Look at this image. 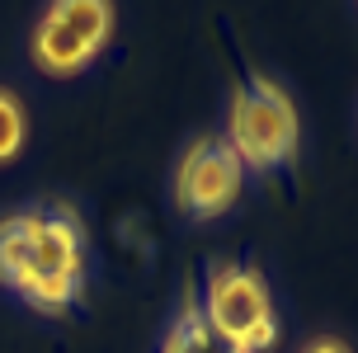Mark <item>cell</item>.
Instances as JSON below:
<instances>
[{
  "instance_id": "cell-1",
  "label": "cell",
  "mask_w": 358,
  "mask_h": 353,
  "mask_svg": "<svg viewBox=\"0 0 358 353\" xmlns=\"http://www.w3.org/2000/svg\"><path fill=\"white\" fill-rule=\"evenodd\" d=\"M24 217H29V264H24L15 292L43 311H62L80 292V264H85L80 226L62 208H38Z\"/></svg>"
},
{
  "instance_id": "cell-2",
  "label": "cell",
  "mask_w": 358,
  "mask_h": 353,
  "mask_svg": "<svg viewBox=\"0 0 358 353\" xmlns=\"http://www.w3.org/2000/svg\"><path fill=\"white\" fill-rule=\"evenodd\" d=\"M227 146L241 156L245 170H278L297 151V108H292V99L273 80L250 75L231 104Z\"/></svg>"
},
{
  "instance_id": "cell-3",
  "label": "cell",
  "mask_w": 358,
  "mask_h": 353,
  "mask_svg": "<svg viewBox=\"0 0 358 353\" xmlns=\"http://www.w3.org/2000/svg\"><path fill=\"white\" fill-rule=\"evenodd\" d=\"M208 325L217 335L236 344L241 353L268 349L278 335V320H273V301H268L264 278L245 264H213L208 273V297L198 306Z\"/></svg>"
},
{
  "instance_id": "cell-4",
  "label": "cell",
  "mask_w": 358,
  "mask_h": 353,
  "mask_svg": "<svg viewBox=\"0 0 358 353\" xmlns=\"http://www.w3.org/2000/svg\"><path fill=\"white\" fill-rule=\"evenodd\" d=\"M113 34V10L104 0H57L34 29V62L48 75H71L99 57Z\"/></svg>"
},
{
  "instance_id": "cell-5",
  "label": "cell",
  "mask_w": 358,
  "mask_h": 353,
  "mask_svg": "<svg viewBox=\"0 0 358 353\" xmlns=\"http://www.w3.org/2000/svg\"><path fill=\"white\" fill-rule=\"evenodd\" d=\"M245 184V165L222 137H203L194 141L184 160H179V179H175V198L189 217H222L241 198Z\"/></svg>"
},
{
  "instance_id": "cell-6",
  "label": "cell",
  "mask_w": 358,
  "mask_h": 353,
  "mask_svg": "<svg viewBox=\"0 0 358 353\" xmlns=\"http://www.w3.org/2000/svg\"><path fill=\"white\" fill-rule=\"evenodd\" d=\"M161 353H241V349L217 335L198 306H189V311L175 320V330L165 335V349Z\"/></svg>"
},
{
  "instance_id": "cell-7",
  "label": "cell",
  "mask_w": 358,
  "mask_h": 353,
  "mask_svg": "<svg viewBox=\"0 0 358 353\" xmlns=\"http://www.w3.org/2000/svg\"><path fill=\"white\" fill-rule=\"evenodd\" d=\"M24 264H29V217L19 212V217L0 222V282L19 287Z\"/></svg>"
},
{
  "instance_id": "cell-8",
  "label": "cell",
  "mask_w": 358,
  "mask_h": 353,
  "mask_svg": "<svg viewBox=\"0 0 358 353\" xmlns=\"http://www.w3.org/2000/svg\"><path fill=\"white\" fill-rule=\"evenodd\" d=\"M19 146H24V108L10 89H0V160L19 156Z\"/></svg>"
},
{
  "instance_id": "cell-9",
  "label": "cell",
  "mask_w": 358,
  "mask_h": 353,
  "mask_svg": "<svg viewBox=\"0 0 358 353\" xmlns=\"http://www.w3.org/2000/svg\"><path fill=\"white\" fill-rule=\"evenodd\" d=\"M306 353H349L340 339H316V344H306Z\"/></svg>"
}]
</instances>
